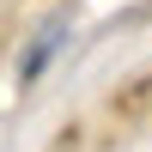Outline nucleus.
<instances>
[{
	"label": "nucleus",
	"instance_id": "obj_1",
	"mask_svg": "<svg viewBox=\"0 0 152 152\" xmlns=\"http://www.w3.org/2000/svg\"><path fill=\"white\" fill-rule=\"evenodd\" d=\"M61 43H67V12H55V18L43 24V31L31 37V49L18 55V85H31V79H43V67L61 55Z\"/></svg>",
	"mask_w": 152,
	"mask_h": 152
}]
</instances>
